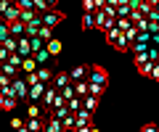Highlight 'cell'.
<instances>
[{
    "label": "cell",
    "mask_w": 159,
    "mask_h": 132,
    "mask_svg": "<svg viewBox=\"0 0 159 132\" xmlns=\"http://www.w3.org/2000/svg\"><path fill=\"white\" fill-rule=\"evenodd\" d=\"M103 35H106V42H109V45L114 48V50H119V53L130 50V42H127V37L122 35V32H119L117 27H111L109 32H103Z\"/></svg>",
    "instance_id": "1"
},
{
    "label": "cell",
    "mask_w": 159,
    "mask_h": 132,
    "mask_svg": "<svg viewBox=\"0 0 159 132\" xmlns=\"http://www.w3.org/2000/svg\"><path fill=\"white\" fill-rule=\"evenodd\" d=\"M85 82H90V85H109V71L103 66H98V63H93V66H88Z\"/></svg>",
    "instance_id": "2"
},
{
    "label": "cell",
    "mask_w": 159,
    "mask_h": 132,
    "mask_svg": "<svg viewBox=\"0 0 159 132\" xmlns=\"http://www.w3.org/2000/svg\"><path fill=\"white\" fill-rule=\"evenodd\" d=\"M64 19H66V16H64L61 11H56V8H51V11H45V13H40V21H43V27H51V29L58 27Z\"/></svg>",
    "instance_id": "3"
},
{
    "label": "cell",
    "mask_w": 159,
    "mask_h": 132,
    "mask_svg": "<svg viewBox=\"0 0 159 132\" xmlns=\"http://www.w3.org/2000/svg\"><path fill=\"white\" fill-rule=\"evenodd\" d=\"M11 87H13V95H16L19 103H21V100H27V90H29V85L24 82V77H21V74L11 79Z\"/></svg>",
    "instance_id": "4"
},
{
    "label": "cell",
    "mask_w": 159,
    "mask_h": 132,
    "mask_svg": "<svg viewBox=\"0 0 159 132\" xmlns=\"http://www.w3.org/2000/svg\"><path fill=\"white\" fill-rule=\"evenodd\" d=\"M45 82H34V85H29L27 90V103H40V98H43V92H45Z\"/></svg>",
    "instance_id": "5"
},
{
    "label": "cell",
    "mask_w": 159,
    "mask_h": 132,
    "mask_svg": "<svg viewBox=\"0 0 159 132\" xmlns=\"http://www.w3.org/2000/svg\"><path fill=\"white\" fill-rule=\"evenodd\" d=\"M53 98H56V87H53V85H48V87H45V92H43V98H40V109L51 111V106H53Z\"/></svg>",
    "instance_id": "6"
},
{
    "label": "cell",
    "mask_w": 159,
    "mask_h": 132,
    "mask_svg": "<svg viewBox=\"0 0 159 132\" xmlns=\"http://www.w3.org/2000/svg\"><path fill=\"white\" fill-rule=\"evenodd\" d=\"M19 13H21V8H19L16 3H11L0 16H3V21H6V24H11V21H19Z\"/></svg>",
    "instance_id": "7"
},
{
    "label": "cell",
    "mask_w": 159,
    "mask_h": 132,
    "mask_svg": "<svg viewBox=\"0 0 159 132\" xmlns=\"http://www.w3.org/2000/svg\"><path fill=\"white\" fill-rule=\"evenodd\" d=\"M37 66H40V63L34 61L32 56H24V58H21V63H19V71H21V74H29V71H34Z\"/></svg>",
    "instance_id": "8"
},
{
    "label": "cell",
    "mask_w": 159,
    "mask_h": 132,
    "mask_svg": "<svg viewBox=\"0 0 159 132\" xmlns=\"http://www.w3.org/2000/svg\"><path fill=\"white\" fill-rule=\"evenodd\" d=\"M66 74H69V82H82L88 77V66H74V69H69Z\"/></svg>",
    "instance_id": "9"
},
{
    "label": "cell",
    "mask_w": 159,
    "mask_h": 132,
    "mask_svg": "<svg viewBox=\"0 0 159 132\" xmlns=\"http://www.w3.org/2000/svg\"><path fill=\"white\" fill-rule=\"evenodd\" d=\"M27 119H43V121H45L48 119V111L43 114V109H40L37 103H29L27 106Z\"/></svg>",
    "instance_id": "10"
},
{
    "label": "cell",
    "mask_w": 159,
    "mask_h": 132,
    "mask_svg": "<svg viewBox=\"0 0 159 132\" xmlns=\"http://www.w3.org/2000/svg\"><path fill=\"white\" fill-rule=\"evenodd\" d=\"M43 48L51 53V58H58V56H61V40H56V37H51V40H48Z\"/></svg>",
    "instance_id": "11"
},
{
    "label": "cell",
    "mask_w": 159,
    "mask_h": 132,
    "mask_svg": "<svg viewBox=\"0 0 159 132\" xmlns=\"http://www.w3.org/2000/svg\"><path fill=\"white\" fill-rule=\"evenodd\" d=\"M43 132H64L61 119H53V116H48V119H45V124H43Z\"/></svg>",
    "instance_id": "12"
},
{
    "label": "cell",
    "mask_w": 159,
    "mask_h": 132,
    "mask_svg": "<svg viewBox=\"0 0 159 132\" xmlns=\"http://www.w3.org/2000/svg\"><path fill=\"white\" fill-rule=\"evenodd\" d=\"M77 124H93V114L85 111V109H80L77 114H74V127H77Z\"/></svg>",
    "instance_id": "13"
},
{
    "label": "cell",
    "mask_w": 159,
    "mask_h": 132,
    "mask_svg": "<svg viewBox=\"0 0 159 132\" xmlns=\"http://www.w3.org/2000/svg\"><path fill=\"white\" fill-rule=\"evenodd\" d=\"M98 103H101V98H98V95H85V98H82V109L90 111V114L98 109Z\"/></svg>",
    "instance_id": "14"
},
{
    "label": "cell",
    "mask_w": 159,
    "mask_h": 132,
    "mask_svg": "<svg viewBox=\"0 0 159 132\" xmlns=\"http://www.w3.org/2000/svg\"><path fill=\"white\" fill-rule=\"evenodd\" d=\"M51 85L56 87V90H61V87L72 85V82H69V74H66V71H58V74H56V77H53V79H51Z\"/></svg>",
    "instance_id": "15"
},
{
    "label": "cell",
    "mask_w": 159,
    "mask_h": 132,
    "mask_svg": "<svg viewBox=\"0 0 159 132\" xmlns=\"http://www.w3.org/2000/svg\"><path fill=\"white\" fill-rule=\"evenodd\" d=\"M32 58H34V61L40 63V66H48V61H53V58H51V53H48L45 48H40V50H34V53H32Z\"/></svg>",
    "instance_id": "16"
},
{
    "label": "cell",
    "mask_w": 159,
    "mask_h": 132,
    "mask_svg": "<svg viewBox=\"0 0 159 132\" xmlns=\"http://www.w3.org/2000/svg\"><path fill=\"white\" fill-rule=\"evenodd\" d=\"M34 74H37L40 82H45V85H51V79H53V71L48 69V66H37V69H34Z\"/></svg>",
    "instance_id": "17"
},
{
    "label": "cell",
    "mask_w": 159,
    "mask_h": 132,
    "mask_svg": "<svg viewBox=\"0 0 159 132\" xmlns=\"http://www.w3.org/2000/svg\"><path fill=\"white\" fill-rule=\"evenodd\" d=\"M64 106H66V111H69V114H77V111L82 109V98H77V95H74V98H69V100H66Z\"/></svg>",
    "instance_id": "18"
},
{
    "label": "cell",
    "mask_w": 159,
    "mask_h": 132,
    "mask_svg": "<svg viewBox=\"0 0 159 132\" xmlns=\"http://www.w3.org/2000/svg\"><path fill=\"white\" fill-rule=\"evenodd\" d=\"M72 87H74V95L77 98H85L88 95V82L82 79V82H72Z\"/></svg>",
    "instance_id": "19"
},
{
    "label": "cell",
    "mask_w": 159,
    "mask_h": 132,
    "mask_svg": "<svg viewBox=\"0 0 159 132\" xmlns=\"http://www.w3.org/2000/svg\"><path fill=\"white\" fill-rule=\"evenodd\" d=\"M3 74H6V77H11V79H13V77H19L21 71H19V66H13V63L3 61Z\"/></svg>",
    "instance_id": "20"
},
{
    "label": "cell",
    "mask_w": 159,
    "mask_h": 132,
    "mask_svg": "<svg viewBox=\"0 0 159 132\" xmlns=\"http://www.w3.org/2000/svg\"><path fill=\"white\" fill-rule=\"evenodd\" d=\"M43 124H45L43 119H27V121H24V127H27L29 132H40V130H43Z\"/></svg>",
    "instance_id": "21"
},
{
    "label": "cell",
    "mask_w": 159,
    "mask_h": 132,
    "mask_svg": "<svg viewBox=\"0 0 159 132\" xmlns=\"http://www.w3.org/2000/svg\"><path fill=\"white\" fill-rule=\"evenodd\" d=\"M8 32H11L13 37H21L24 35V24L21 21H11V24H8Z\"/></svg>",
    "instance_id": "22"
},
{
    "label": "cell",
    "mask_w": 159,
    "mask_h": 132,
    "mask_svg": "<svg viewBox=\"0 0 159 132\" xmlns=\"http://www.w3.org/2000/svg\"><path fill=\"white\" fill-rule=\"evenodd\" d=\"M0 45L6 48L8 53H16V37H13V35H8L6 40H0Z\"/></svg>",
    "instance_id": "23"
},
{
    "label": "cell",
    "mask_w": 159,
    "mask_h": 132,
    "mask_svg": "<svg viewBox=\"0 0 159 132\" xmlns=\"http://www.w3.org/2000/svg\"><path fill=\"white\" fill-rule=\"evenodd\" d=\"M106 87L109 85H90V82H88V95H98L101 98L103 92H106Z\"/></svg>",
    "instance_id": "24"
},
{
    "label": "cell",
    "mask_w": 159,
    "mask_h": 132,
    "mask_svg": "<svg viewBox=\"0 0 159 132\" xmlns=\"http://www.w3.org/2000/svg\"><path fill=\"white\" fill-rule=\"evenodd\" d=\"M61 127H64V132H74V114H66L61 119Z\"/></svg>",
    "instance_id": "25"
},
{
    "label": "cell",
    "mask_w": 159,
    "mask_h": 132,
    "mask_svg": "<svg viewBox=\"0 0 159 132\" xmlns=\"http://www.w3.org/2000/svg\"><path fill=\"white\" fill-rule=\"evenodd\" d=\"M32 8H34V13H45V11H51V6H48L45 0H32Z\"/></svg>",
    "instance_id": "26"
},
{
    "label": "cell",
    "mask_w": 159,
    "mask_h": 132,
    "mask_svg": "<svg viewBox=\"0 0 159 132\" xmlns=\"http://www.w3.org/2000/svg\"><path fill=\"white\" fill-rule=\"evenodd\" d=\"M114 27H117L119 32H127L133 24H130V19H119V16H117V19H114Z\"/></svg>",
    "instance_id": "27"
},
{
    "label": "cell",
    "mask_w": 159,
    "mask_h": 132,
    "mask_svg": "<svg viewBox=\"0 0 159 132\" xmlns=\"http://www.w3.org/2000/svg\"><path fill=\"white\" fill-rule=\"evenodd\" d=\"M37 37H40L43 42H48V40L53 37V29H51V27H40V29H37Z\"/></svg>",
    "instance_id": "28"
},
{
    "label": "cell",
    "mask_w": 159,
    "mask_h": 132,
    "mask_svg": "<svg viewBox=\"0 0 159 132\" xmlns=\"http://www.w3.org/2000/svg\"><path fill=\"white\" fill-rule=\"evenodd\" d=\"M93 27H96V21H93V11H90V13H85V16H82V29H85V32H90Z\"/></svg>",
    "instance_id": "29"
},
{
    "label": "cell",
    "mask_w": 159,
    "mask_h": 132,
    "mask_svg": "<svg viewBox=\"0 0 159 132\" xmlns=\"http://www.w3.org/2000/svg\"><path fill=\"white\" fill-rule=\"evenodd\" d=\"M130 11H133V8L127 6V3H119V6H117V16L119 19H127V16H130Z\"/></svg>",
    "instance_id": "30"
},
{
    "label": "cell",
    "mask_w": 159,
    "mask_h": 132,
    "mask_svg": "<svg viewBox=\"0 0 159 132\" xmlns=\"http://www.w3.org/2000/svg\"><path fill=\"white\" fill-rule=\"evenodd\" d=\"M58 92H61V98H64V103H66L69 98H74V87H72V85H66V87H61V90H58Z\"/></svg>",
    "instance_id": "31"
},
{
    "label": "cell",
    "mask_w": 159,
    "mask_h": 132,
    "mask_svg": "<svg viewBox=\"0 0 159 132\" xmlns=\"http://www.w3.org/2000/svg\"><path fill=\"white\" fill-rule=\"evenodd\" d=\"M43 45H45V42L40 40L37 35H34V37H29V48H32V53H34V50H40V48H43Z\"/></svg>",
    "instance_id": "32"
},
{
    "label": "cell",
    "mask_w": 159,
    "mask_h": 132,
    "mask_svg": "<svg viewBox=\"0 0 159 132\" xmlns=\"http://www.w3.org/2000/svg\"><path fill=\"white\" fill-rule=\"evenodd\" d=\"M157 61H146V63H141V66H138V74H143V77H148V71H151V66Z\"/></svg>",
    "instance_id": "33"
},
{
    "label": "cell",
    "mask_w": 159,
    "mask_h": 132,
    "mask_svg": "<svg viewBox=\"0 0 159 132\" xmlns=\"http://www.w3.org/2000/svg\"><path fill=\"white\" fill-rule=\"evenodd\" d=\"M13 3H16L21 11H34V8H32V0H13Z\"/></svg>",
    "instance_id": "34"
},
{
    "label": "cell",
    "mask_w": 159,
    "mask_h": 132,
    "mask_svg": "<svg viewBox=\"0 0 159 132\" xmlns=\"http://www.w3.org/2000/svg\"><path fill=\"white\" fill-rule=\"evenodd\" d=\"M135 11H138V13H141V16H148V11H151V6H148L146 0H141V6H138V8H135Z\"/></svg>",
    "instance_id": "35"
},
{
    "label": "cell",
    "mask_w": 159,
    "mask_h": 132,
    "mask_svg": "<svg viewBox=\"0 0 159 132\" xmlns=\"http://www.w3.org/2000/svg\"><path fill=\"white\" fill-rule=\"evenodd\" d=\"M141 132H159V124L148 121V124H143V127H141Z\"/></svg>",
    "instance_id": "36"
},
{
    "label": "cell",
    "mask_w": 159,
    "mask_h": 132,
    "mask_svg": "<svg viewBox=\"0 0 159 132\" xmlns=\"http://www.w3.org/2000/svg\"><path fill=\"white\" fill-rule=\"evenodd\" d=\"M146 61H148L146 50H143V53H135V66H141V63H146Z\"/></svg>",
    "instance_id": "37"
},
{
    "label": "cell",
    "mask_w": 159,
    "mask_h": 132,
    "mask_svg": "<svg viewBox=\"0 0 159 132\" xmlns=\"http://www.w3.org/2000/svg\"><path fill=\"white\" fill-rule=\"evenodd\" d=\"M8 35H11V32H8V24H6V21H0V40H6Z\"/></svg>",
    "instance_id": "38"
},
{
    "label": "cell",
    "mask_w": 159,
    "mask_h": 132,
    "mask_svg": "<svg viewBox=\"0 0 159 132\" xmlns=\"http://www.w3.org/2000/svg\"><path fill=\"white\" fill-rule=\"evenodd\" d=\"M82 11H85V13L96 11V6H93V0H82Z\"/></svg>",
    "instance_id": "39"
},
{
    "label": "cell",
    "mask_w": 159,
    "mask_h": 132,
    "mask_svg": "<svg viewBox=\"0 0 159 132\" xmlns=\"http://www.w3.org/2000/svg\"><path fill=\"white\" fill-rule=\"evenodd\" d=\"M148 77H151V79H159V61H157V63L151 66V71H148Z\"/></svg>",
    "instance_id": "40"
},
{
    "label": "cell",
    "mask_w": 159,
    "mask_h": 132,
    "mask_svg": "<svg viewBox=\"0 0 159 132\" xmlns=\"http://www.w3.org/2000/svg\"><path fill=\"white\" fill-rule=\"evenodd\" d=\"M21 124H24L21 119H11V130H19V127H21Z\"/></svg>",
    "instance_id": "41"
},
{
    "label": "cell",
    "mask_w": 159,
    "mask_h": 132,
    "mask_svg": "<svg viewBox=\"0 0 159 132\" xmlns=\"http://www.w3.org/2000/svg\"><path fill=\"white\" fill-rule=\"evenodd\" d=\"M11 3H13V0H0V13L6 11V8H8V6H11Z\"/></svg>",
    "instance_id": "42"
},
{
    "label": "cell",
    "mask_w": 159,
    "mask_h": 132,
    "mask_svg": "<svg viewBox=\"0 0 159 132\" xmlns=\"http://www.w3.org/2000/svg\"><path fill=\"white\" fill-rule=\"evenodd\" d=\"M8 56H11V53H8V50H6V48H3V45H0V61H6Z\"/></svg>",
    "instance_id": "43"
},
{
    "label": "cell",
    "mask_w": 159,
    "mask_h": 132,
    "mask_svg": "<svg viewBox=\"0 0 159 132\" xmlns=\"http://www.w3.org/2000/svg\"><path fill=\"white\" fill-rule=\"evenodd\" d=\"M103 3H106V0H93V6H96V11H98V8H103Z\"/></svg>",
    "instance_id": "44"
},
{
    "label": "cell",
    "mask_w": 159,
    "mask_h": 132,
    "mask_svg": "<svg viewBox=\"0 0 159 132\" xmlns=\"http://www.w3.org/2000/svg\"><path fill=\"white\" fill-rule=\"evenodd\" d=\"M45 3H48L51 8H56V3H58V0H45Z\"/></svg>",
    "instance_id": "45"
},
{
    "label": "cell",
    "mask_w": 159,
    "mask_h": 132,
    "mask_svg": "<svg viewBox=\"0 0 159 132\" xmlns=\"http://www.w3.org/2000/svg\"><path fill=\"white\" fill-rule=\"evenodd\" d=\"M13 132H29V130H27V127L21 124V127H19V130H13Z\"/></svg>",
    "instance_id": "46"
},
{
    "label": "cell",
    "mask_w": 159,
    "mask_h": 132,
    "mask_svg": "<svg viewBox=\"0 0 159 132\" xmlns=\"http://www.w3.org/2000/svg\"><path fill=\"white\" fill-rule=\"evenodd\" d=\"M88 132H101V130H98V127H93V124H90V130H88Z\"/></svg>",
    "instance_id": "47"
},
{
    "label": "cell",
    "mask_w": 159,
    "mask_h": 132,
    "mask_svg": "<svg viewBox=\"0 0 159 132\" xmlns=\"http://www.w3.org/2000/svg\"><path fill=\"white\" fill-rule=\"evenodd\" d=\"M0 74H3V61H0Z\"/></svg>",
    "instance_id": "48"
},
{
    "label": "cell",
    "mask_w": 159,
    "mask_h": 132,
    "mask_svg": "<svg viewBox=\"0 0 159 132\" xmlns=\"http://www.w3.org/2000/svg\"><path fill=\"white\" fill-rule=\"evenodd\" d=\"M40 132H43V130H40Z\"/></svg>",
    "instance_id": "49"
},
{
    "label": "cell",
    "mask_w": 159,
    "mask_h": 132,
    "mask_svg": "<svg viewBox=\"0 0 159 132\" xmlns=\"http://www.w3.org/2000/svg\"><path fill=\"white\" fill-rule=\"evenodd\" d=\"M157 82H159V79H157Z\"/></svg>",
    "instance_id": "50"
},
{
    "label": "cell",
    "mask_w": 159,
    "mask_h": 132,
    "mask_svg": "<svg viewBox=\"0 0 159 132\" xmlns=\"http://www.w3.org/2000/svg\"><path fill=\"white\" fill-rule=\"evenodd\" d=\"M11 132H13V130H11Z\"/></svg>",
    "instance_id": "51"
}]
</instances>
